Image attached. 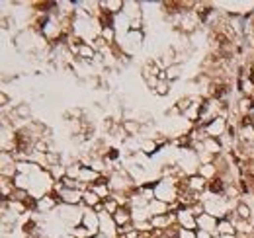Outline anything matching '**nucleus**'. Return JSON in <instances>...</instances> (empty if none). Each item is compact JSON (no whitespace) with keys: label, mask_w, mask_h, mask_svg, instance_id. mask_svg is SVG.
<instances>
[{"label":"nucleus","mask_w":254,"mask_h":238,"mask_svg":"<svg viewBox=\"0 0 254 238\" xmlns=\"http://www.w3.org/2000/svg\"><path fill=\"white\" fill-rule=\"evenodd\" d=\"M209 189H211V191H215V193H221V191H223V182H221L219 178L211 180V182H209Z\"/></svg>","instance_id":"f257e3e1"},{"label":"nucleus","mask_w":254,"mask_h":238,"mask_svg":"<svg viewBox=\"0 0 254 238\" xmlns=\"http://www.w3.org/2000/svg\"><path fill=\"white\" fill-rule=\"evenodd\" d=\"M238 215L244 217V219H248V217H250V209L246 207V205H238Z\"/></svg>","instance_id":"f03ea898"},{"label":"nucleus","mask_w":254,"mask_h":238,"mask_svg":"<svg viewBox=\"0 0 254 238\" xmlns=\"http://www.w3.org/2000/svg\"><path fill=\"white\" fill-rule=\"evenodd\" d=\"M125 213H127V211H123V209H121V211H117V215H115V219H117V222H123V221H127V219H129Z\"/></svg>","instance_id":"7ed1b4c3"}]
</instances>
